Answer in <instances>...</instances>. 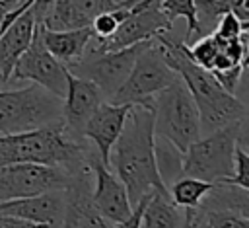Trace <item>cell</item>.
<instances>
[{
	"label": "cell",
	"mask_w": 249,
	"mask_h": 228,
	"mask_svg": "<svg viewBox=\"0 0 249 228\" xmlns=\"http://www.w3.org/2000/svg\"><path fill=\"white\" fill-rule=\"evenodd\" d=\"M154 138L152 109L138 103L130 105L121 134L109 152L107 168L124 185L132 207L148 193L169 195L158 173Z\"/></svg>",
	"instance_id": "cell-1"
},
{
	"label": "cell",
	"mask_w": 249,
	"mask_h": 228,
	"mask_svg": "<svg viewBox=\"0 0 249 228\" xmlns=\"http://www.w3.org/2000/svg\"><path fill=\"white\" fill-rule=\"evenodd\" d=\"M156 39L161 45L165 62L177 72L196 103L200 133H212L228 123L245 119V105L235 94L226 92L208 68L196 64L189 57L185 41H177L167 33H161Z\"/></svg>",
	"instance_id": "cell-2"
},
{
	"label": "cell",
	"mask_w": 249,
	"mask_h": 228,
	"mask_svg": "<svg viewBox=\"0 0 249 228\" xmlns=\"http://www.w3.org/2000/svg\"><path fill=\"white\" fill-rule=\"evenodd\" d=\"M91 150L82 140H72L62 125L41 127L0 136V166L6 164H45L78 171L91 160Z\"/></svg>",
	"instance_id": "cell-3"
},
{
	"label": "cell",
	"mask_w": 249,
	"mask_h": 228,
	"mask_svg": "<svg viewBox=\"0 0 249 228\" xmlns=\"http://www.w3.org/2000/svg\"><path fill=\"white\" fill-rule=\"evenodd\" d=\"M243 123L245 119L228 123L191 142L183 152V175L196 177L208 183H218L231 177L233 152L235 146L243 140Z\"/></svg>",
	"instance_id": "cell-4"
},
{
	"label": "cell",
	"mask_w": 249,
	"mask_h": 228,
	"mask_svg": "<svg viewBox=\"0 0 249 228\" xmlns=\"http://www.w3.org/2000/svg\"><path fill=\"white\" fill-rule=\"evenodd\" d=\"M62 125V99L39 84L0 90V136Z\"/></svg>",
	"instance_id": "cell-5"
},
{
	"label": "cell",
	"mask_w": 249,
	"mask_h": 228,
	"mask_svg": "<svg viewBox=\"0 0 249 228\" xmlns=\"http://www.w3.org/2000/svg\"><path fill=\"white\" fill-rule=\"evenodd\" d=\"M150 109L154 134L169 140L177 150L185 152L200 136L198 109L181 78L158 92Z\"/></svg>",
	"instance_id": "cell-6"
},
{
	"label": "cell",
	"mask_w": 249,
	"mask_h": 228,
	"mask_svg": "<svg viewBox=\"0 0 249 228\" xmlns=\"http://www.w3.org/2000/svg\"><path fill=\"white\" fill-rule=\"evenodd\" d=\"M177 72L169 68V64L163 58L161 45L158 39H152L144 45V49L138 53L126 80L121 84V88L113 94L109 103H121V105H152V97L173 84L177 80Z\"/></svg>",
	"instance_id": "cell-7"
},
{
	"label": "cell",
	"mask_w": 249,
	"mask_h": 228,
	"mask_svg": "<svg viewBox=\"0 0 249 228\" xmlns=\"http://www.w3.org/2000/svg\"><path fill=\"white\" fill-rule=\"evenodd\" d=\"M152 41V39H150ZM148 41L124 47V49H115V51H105L97 49L91 43L84 51L82 58L76 60L74 64L66 66L68 72L74 76L91 80L103 94V97H113V94L121 88V84L126 80L138 53L144 49Z\"/></svg>",
	"instance_id": "cell-8"
},
{
	"label": "cell",
	"mask_w": 249,
	"mask_h": 228,
	"mask_svg": "<svg viewBox=\"0 0 249 228\" xmlns=\"http://www.w3.org/2000/svg\"><path fill=\"white\" fill-rule=\"evenodd\" d=\"M171 29L173 23L163 14L160 0H136L113 35L105 39H91L89 43L97 49L115 51L156 39L158 35L169 33Z\"/></svg>",
	"instance_id": "cell-9"
},
{
	"label": "cell",
	"mask_w": 249,
	"mask_h": 228,
	"mask_svg": "<svg viewBox=\"0 0 249 228\" xmlns=\"http://www.w3.org/2000/svg\"><path fill=\"white\" fill-rule=\"evenodd\" d=\"M72 173L58 166L6 164L0 166V201L21 199L45 191L66 189Z\"/></svg>",
	"instance_id": "cell-10"
},
{
	"label": "cell",
	"mask_w": 249,
	"mask_h": 228,
	"mask_svg": "<svg viewBox=\"0 0 249 228\" xmlns=\"http://www.w3.org/2000/svg\"><path fill=\"white\" fill-rule=\"evenodd\" d=\"M66 66L54 58L49 49L43 43L41 37V23L37 21L33 39L29 43V47L23 51V55L18 58L10 82H25L29 80L31 84H39L45 90H49L51 94L58 95L60 99H64L66 94Z\"/></svg>",
	"instance_id": "cell-11"
},
{
	"label": "cell",
	"mask_w": 249,
	"mask_h": 228,
	"mask_svg": "<svg viewBox=\"0 0 249 228\" xmlns=\"http://www.w3.org/2000/svg\"><path fill=\"white\" fill-rule=\"evenodd\" d=\"M91 185L93 173L89 164L72 173L64 189V212L58 228H111V222L91 203Z\"/></svg>",
	"instance_id": "cell-12"
},
{
	"label": "cell",
	"mask_w": 249,
	"mask_h": 228,
	"mask_svg": "<svg viewBox=\"0 0 249 228\" xmlns=\"http://www.w3.org/2000/svg\"><path fill=\"white\" fill-rule=\"evenodd\" d=\"M105 101L101 90L86 78L66 74V94L62 99V127L72 140H82V129L91 113Z\"/></svg>",
	"instance_id": "cell-13"
},
{
	"label": "cell",
	"mask_w": 249,
	"mask_h": 228,
	"mask_svg": "<svg viewBox=\"0 0 249 228\" xmlns=\"http://www.w3.org/2000/svg\"><path fill=\"white\" fill-rule=\"evenodd\" d=\"M91 173L95 183L91 185V203L99 210L103 218L109 222H119L126 218L132 210V205L128 201L124 185L119 181V177L99 160L97 152L89 160Z\"/></svg>",
	"instance_id": "cell-14"
},
{
	"label": "cell",
	"mask_w": 249,
	"mask_h": 228,
	"mask_svg": "<svg viewBox=\"0 0 249 228\" xmlns=\"http://www.w3.org/2000/svg\"><path fill=\"white\" fill-rule=\"evenodd\" d=\"M64 212V189L45 191L31 197L0 201V214L27 220L37 226H60Z\"/></svg>",
	"instance_id": "cell-15"
},
{
	"label": "cell",
	"mask_w": 249,
	"mask_h": 228,
	"mask_svg": "<svg viewBox=\"0 0 249 228\" xmlns=\"http://www.w3.org/2000/svg\"><path fill=\"white\" fill-rule=\"evenodd\" d=\"M128 109H130V105L103 101L91 113V117L86 121L84 129H82V136L88 138L95 146V152L105 166L109 164V152L121 134V129H123Z\"/></svg>",
	"instance_id": "cell-16"
},
{
	"label": "cell",
	"mask_w": 249,
	"mask_h": 228,
	"mask_svg": "<svg viewBox=\"0 0 249 228\" xmlns=\"http://www.w3.org/2000/svg\"><path fill=\"white\" fill-rule=\"evenodd\" d=\"M35 27H37V19L29 6L2 31L0 35V90L10 84L12 70L18 58L29 47Z\"/></svg>",
	"instance_id": "cell-17"
},
{
	"label": "cell",
	"mask_w": 249,
	"mask_h": 228,
	"mask_svg": "<svg viewBox=\"0 0 249 228\" xmlns=\"http://www.w3.org/2000/svg\"><path fill=\"white\" fill-rule=\"evenodd\" d=\"M121 0H54L41 23L47 29H76L91 25L93 18L113 10Z\"/></svg>",
	"instance_id": "cell-18"
},
{
	"label": "cell",
	"mask_w": 249,
	"mask_h": 228,
	"mask_svg": "<svg viewBox=\"0 0 249 228\" xmlns=\"http://www.w3.org/2000/svg\"><path fill=\"white\" fill-rule=\"evenodd\" d=\"M41 37L49 53L58 58L64 66H70L82 58L84 51L93 39V31L89 25L76 29H47L41 23Z\"/></svg>",
	"instance_id": "cell-19"
},
{
	"label": "cell",
	"mask_w": 249,
	"mask_h": 228,
	"mask_svg": "<svg viewBox=\"0 0 249 228\" xmlns=\"http://www.w3.org/2000/svg\"><path fill=\"white\" fill-rule=\"evenodd\" d=\"M195 10L200 37L212 33L218 19L228 12L249 25V0H195Z\"/></svg>",
	"instance_id": "cell-20"
},
{
	"label": "cell",
	"mask_w": 249,
	"mask_h": 228,
	"mask_svg": "<svg viewBox=\"0 0 249 228\" xmlns=\"http://www.w3.org/2000/svg\"><path fill=\"white\" fill-rule=\"evenodd\" d=\"M187 216V209L171 203L169 195L152 193L146 201L140 228H181Z\"/></svg>",
	"instance_id": "cell-21"
},
{
	"label": "cell",
	"mask_w": 249,
	"mask_h": 228,
	"mask_svg": "<svg viewBox=\"0 0 249 228\" xmlns=\"http://www.w3.org/2000/svg\"><path fill=\"white\" fill-rule=\"evenodd\" d=\"M196 228H249V212L233 207H196Z\"/></svg>",
	"instance_id": "cell-22"
},
{
	"label": "cell",
	"mask_w": 249,
	"mask_h": 228,
	"mask_svg": "<svg viewBox=\"0 0 249 228\" xmlns=\"http://www.w3.org/2000/svg\"><path fill=\"white\" fill-rule=\"evenodd\" d=\"M214 183L196 179V177H189V175H181L177 177L169 187V199L171 203H175L181 209H196L198 203L204 199V195L212 189Z\"/></svg>",
	"instance_id": "cell-23"
},
{
	"label": "cell",
	"mask_w": 249,
	"mask_h": 228,
	"mask_svg": "<svg viewBox=\"0 0 249 228\" xmlns=\"http://www.w3.org/2000/svg\"><path fill=\"white\" fill-rule=\"evenodd\" d=\"M156 136V134H154ZM154 154H156V166L158 173L165 187H169L177 177L183 175L181 164H183V152L177 150L169 140L156 136L154 138Z\"/></svg>",
	"instance_id": "cell-24"
},
{
	"label": "cell",
	"mask_w": 249,
	"mask_h": 228,
	"mask_svg": "<svg viewBox=\"0 0 249 228\" xmlns=\"http://www.w3.org/2000/svg\"><path fill=\"white\" fill-rule=\"evenodd\" d=\"M160 6L167 19L173 23L177 18L187 19V41L193 33H198V23H196V10H195V0H160ZM185 41V43H187Z\"/></svg>",
	"instance_id": "cell-25"
},
{
	"label": "cell",
	"mask_w": 249,
	"mask_h": 228,
	"mask_svg": "<svg viewBox=\"0 0 249 228\" xmlns=\"http://www.w3.org/2000/svg\"><path fill=\"white\" fill-rule=\"evenodd\" d=\"M187 51H189V57H191L196 64H200V66H204V68L210 70L212 64H214V58H216V55H218L216 37H214L212 33L202 35L193 47L187 45Z\"/></svg>",
	"instance_id": "cell-26"
},
{
	"label": "cell",
	"mask_w": 249,
	"mask_h": 228,
	"mask_svg": "<svg viewBox=\"0 0 249 228\" xmlns=\"http://www.w3.org/2000/svg\"><path fill=\"white\" fill-rule=\"evenodd\" d=\"M222 183L249 189V154L245 152L241 142L235 146V152H233V173H231V177L224 179Z\"/></svg>",
	"instance_id": "cell-27"
},
{
	"label": "cell",
	"mask_w": 249,
	"mask_h": 228,
	"mask_svg": "<svg viewBox=\"0 0 249 228\" xmlns=\"http://www.w3.org/2000/svg\"><path fill=\"white\" fill-rule=\"evenodd\" d=\"M247 23H241L233 14H224L220 19H218V23H216V27H214V31H212V35L214 37H218V39H233V37H237L239 33H243V31H247Z\"/></svg>",
	"instance_id": "cell-28"
},
{
	"label": "cell",
	"mask_w": 249,
	"mask_h": 228,
	"mask_svg": "<svg viewBox=\"0 0 249 228\" xmlns=\"http://www.w3.org/2000/svg\"><path fill=\"white\" fill-rule=\"evenodd\" d=\"M243 64H235V66H230V68H222V70H210L212 74H214V78L218 80V84L226 90V92H230V94H233L235 92V86H237V82H239V78H241V74H243Z\"/></svg>",
	"instance_id": "cell-29"
},
{
	"label": "cell",
	"mask_w": 249,
	"mask_h": 228,
	"mask_svg": "<svg viewBox=\"0 0 249 228\" xmlns=\"http://www.w3.org/2000/svg\"><path fill=\"white\" fill-rule=\"evenodd\" d=\"M150 195H152V193L144 195V197H142V199L132 207V210H130V214H128L126 218H123V220L115 222V228H140L142 212H144V207H146V201L150 199Z\"/></svg>",
	"instance_id": "cell-30"
},
{
	"label": "cell",
	"mask_w": 249,
	"mask_h": 228,
	"mask_svg": "<svg viewBox=\"0 0 249 228\" xmlns=\"http://www.w3.org/2000/svg\"><path fill=\"white\" fill-rule=\"evenodd\" d=\"M0 228H39V226L27 222V220H21V218H14V216L0 214Z\"/></svg>",
	"instance_id": "cell-31"
},
{
	"label": "cell",
	"mask_w": 249,
	"mask_h": 228,
	"mask_svg": "<svg viewBox=\"0 0 249 228\" xmlns=\"http://www.w3.org/2000/svg\"><path fill=\"white\" fill-rule=\"evenodd\" d=\"M53 2L54 0H33V4H31V10H33V14H35V19L41 23V19L45 18V14H47V10L53 6Z\"/></svg>",
	"instance_id": "cell-32"
},
{
	"label": "cell",
	"mask_w": 249,
	"mask_h": 228,
	"mask_svg": "<svg viewBox=\"0 0 249 228\" xmlns=\"http://www.w3.org/2000/svg\"><path fill=\"white\" fill-rule=\"evenodd\" d=\"M181 228H196V209H187V216Z\"/></svg>",
	"instance_id": "cell-33"
},
{
	"label": "cell",
	"mask_w": 249,
	"mask_h": 228,
	"mask_svg": "<svg viewBox=\"0 0 249 228\" xmlns=\"http://www.w3.org/2000/svg\"><path fill=\"white\" fill-rule=\"evenodd\" d=\"M39 228H58V226H39Z\"/></svg>",
	"instance_id": "cell-34"
}]
</instances>
